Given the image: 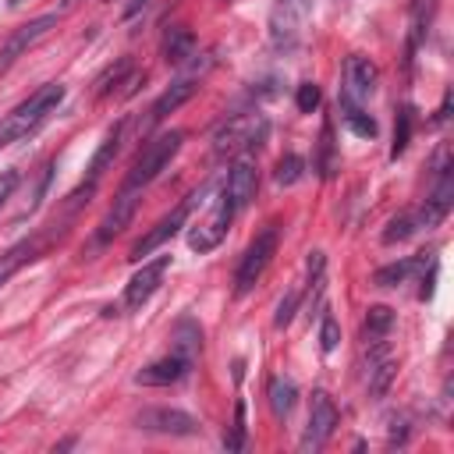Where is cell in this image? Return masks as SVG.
<instances>
[{
  "instance_id": "cell-1",
  "label": "cell",
  "mask_w": 454,
  "mask_h": 454,
  "mask_svg": "<svg viewBox=\"0 0 454 454\" xmlns=\"http://www.w3.org/2000/svg\"><path fill=\"white\" fill-rule=\"evenodd\" d=\"M60 99H64V85H60V82H46V85H39L28 99H21V103L7 114V121L0 124V149L11 145V142H18V138H28V135L60 106Z\"/></svg>"
},
{
  "instance_id": "cell-2",
  "label": "cell",
  "mask_w": 454,
  "mask_h": 454,
  "mask_svg": "<svg viewBox=\"0 0 454 454\" xmlns=\"http://www.w3.org/2000/svg\"><path fill=\"white\" fill-rule=\"evenodd\" d=\"M181 142H184V131H163V135H156L153 142H145V149L138 153V160L131 163V170H128V177H124V184L121 188H145L149 181H156L160 177V170L177 156V149H181Z\"/></svg>"
},
{
  "instance_id": "cell-3",
  "label": "cell",
  "mask_w": 454,
  "mask_h": 454,
  "mask_svg": "<svg viewBox=\"0 0 454 454\" xmlns=\"http://www.w3.org/2000/svg\"><path fill=\"white\" fill-rule=\"evenodd\" d=\"M266 131H270V124L262 114H238L216 128L213 149H216V156H241V153L259 149Z\"/></svg>"
},
{
  "instance_id": "cell-4",
  "label": "cell",
  "mask_w": 454,
  "mask_h": 454,
  "mask_svg": "<svg viewBox=\"0 0 454 454\" xmlns=\"http://www.w3.org/2000/svg\"><path fill=\"white\" fill-rule=\"evenodd\" d=\"M277 238H280V231H277V223H270V227H262V231L252 238V245L245 248V255H241V262H238V270H234V294H238V298H245V294L259 284V277L266 273V266H270V259H273V252H277Z\"/></svg>"
},
{
  "instance_id": "cell-5",
  "label": "cell",
  "mask_w": 454,
  "mask_h": 454,
  "mask_svg": "<svg viewBox=\"0 0 454 454\" xmlns=\"http://www.w3.org/2000/svg\"><path fill=\"white\" fill-rule=\"evenodd\" d=\"M206 192H209V188H195V192H192V195H188L184 202H177V206H174V209H170V213H167L163 220H156V227H153V231H149L145 238H138V241L131 245L128 259H135V262H138L142 255H149L153 248H160L163 241H170V238H174V234H177V231L184 227L188 213H192V209H195V206L202 202V195H206Z\"/></svg>"
},
{
  "instance_id": "cell-6",
  "label": "cell",
  "mask_w": 454,
  "mask_h": 454,
  "mask_svg": "<svg viewBox=\"0 0 454 454\" xmlns=\"http://www.w3.org/2000/svg\"><path fill=\"white\" fill-rule=\"evenodd\" d=\"M138 195H142L138 188H121V192H117L114 206L106 209V216L99 220L96 234H92V241H89V248H85V259H92V252L106 248V245L131 223V216H135V209H138Z\"/></svg>"
},
{
  "instance_id": "cell-7",
  "label": "cell",
  "mask_w": 454,
  "mask_h": 454,
  "mask_svg": "<svg viewBox=\"0 0 454 454\" xmlns=\"http://www.w3.org/2000/svg\"><path fill=\"white\" fill-rule=\"evenodd\" d=\"M57 21H60V14L50 11V14H39V18L25 21L21 28H14V32L4 39V46H0V71H7V67H11L18 57H25L35 43H43V39L57 28Z\"/></svg>"
},
{
  "instance_id": "cell-8",
  "label": "cell",
  "mask_w": 454,
  "mask_h": 454,
  "mask_svg": "<svg viewBox=\"0 0 454 454\" xmlns=\"http://www.w3.org/2000/svg\"><path fill=\"white\" fill-rule=\"evenodd\" d=\"M312 0H277L270 11V39L277 50H291L301 39L305 28V14H309Z\"/></svg>"
},
{
  "instance_id": "cell-9",
  "label": "cell",
  "mask_w": 454,
  "mask_h": 454,
  "mask_svg": "<svg viewBox=\"0 0 454 454\" xmlns=\"http://www.w3.org/2000/svg\"><path fill=\"white\" fill-rule=\"evenodd\" d=\"M234 213H238L234 202H231V199L223 195V188H220V195H216L213 209L206 213V220H199V223L192 227V234H188V248H195V252H209V248H216V245L223 241V234H227Z\"/></svg>"
},
{
  "instance_id": "cell-10",
  "label": "cell",
  "mask_w": 454,
  "mask_h": 454,
  "mask_svg": "<svg viewBox=\"0 0 454 454\" xmlns=\"http://www.w3.org/2000/svg\"><path fill=\"white\" fill-rule=\"evenodd\" d=\"M337 404H333V397L326 394V390H316L312 394V408H309V422H305V433H301V450L309 454V450H319L330 436H333V429H337Z\"/></svg>"
},
{
  "instance_id": "cell-11",
  "label": "cell",
  "mask_w": 454,
  "mask_h": 454,
  "mask_svg": "<svg viewBox=\"0 0 454 454\" xmlns=\"http://www.w3.org/2000/svg\"><path fill=\"white\" fill-rule=\"evenodd\" d=\"M135 426L145 433H160V436H195L199 433V419L181 408H142L135 415Z\"/></svg>"
},
{
  "instance_id": "cell-12",
  "label": "cell",
  "mask_w": 454,
  "mask_h": 454,
  "mask_svg": "<svg viewBox=\"0 0 454 454\" xmlns=\"http://www.w3.org/2000/svg\"><path fill=\"white\" fill-rule=\"evenodd\" d=\"M255 188H259L255 156H252V153L234 156V163H231V170H227V181H223V195L234 202V209H245V206L255 199Z\"/></svg>"
},
{
  "instance_id": "cell-13",
  "label": "cell",
  "mask_w": 454,
  "mask_h": 454,
  "mask_svg": "<svg viewBox=\"0 0 454 454\" xmlns=\"http://www.w3.org/2000/svg\"><path fill=\"white\" fill-rule=\"evenodd\" d=\"M394 372H397V362L390 355V344L387 340H365V390L372 397H383L394 383Z\"/></svg>"
},
{
  "instance_id": "cell-14",
  "label": "cell",
  "mask_w": 454,
  "mask_h": 454,
  "mask_svg": "<svg viewBox=\"0 0 454 454\" xmlns=\"http://www.w3.org/2000/svg\"><path fill=\"white\" fill-rule=\"evenodd\" d=\"M167 270H170V255H156L153 262H142V270L128 280V287H124V309H142L153 294H156V287L163 284V277H167Z\"/></svg>"
},
{
  "instance_id": "cell-15",
  "label": "cell",
  "mask_w": 454,
  "mask_h": 454,
  "mask_svg": "<svg viewBox=\"0 0 454 454\" xmlns=\"http://www.w3.org/2000/svg\"><path fill=\"white\" fill-rule=\"evenodd\" d=\"M192 358H184L181 351H167L163 358H156V362H149L145 369H138L135 372V383H142V387H170V383H181L188 372H192Z\"/></svg>"
},
{
  "instance_id": "cell-16",
  "label": "cell",
  "mask_w": 454,
  "mask_h": 454,
  "mask_svg": "<svg viewBox=\"0 0 454 454\" xmlns=\"http://www.w3.org/2000/svg\"><path fill=\"white\" fill-rule=\"evenodd\" d=\"M376 85H380L376 64H372L369 57H362V53H351V57L344 60V92H340V96H348V99H355V103H365V99L376 92Z\"/></svg>"
},
{
  "instance_id": "cell-17",
  "label": "cell",
  "mask_w": 454,
  "mask_h": 454,
  "mask_svg": "<svg viewBox=\"0 0 454 454\" xmlns=\"http://www.w3.org/2000/svg\"><path fill=\"white\" fill-rule=\"evenodd\" d=\"M195 89H199V74H181L156 103H153V110H149V124H156V121H163L167 114H174L181 103H188L192 96H195Z\"/></svg>"
},
{
  "instance_id": "cell-18",
  "label": "cell",
  "mask_w": 454,
  "mask_h": 454,
  "mask_svg": "<svg viewBox=\"0 0 454 454\" xmlns=\"http://www.w3.org/2000/svg\"><path fill=\"white\" fill-rule=\"evenodd\" d=\"M121 131H124V121H117V124L103 135L99 149H96V153H92V160H89V174H85V181H82V184H89V188H96V184H99L103 170L114 163V156H117V149H121Z\"/></svg>"
},
{
  "instance_id": "cell-19",
  "label": "cell",
  "mask_w": 454,
  "mask_h": 454,
  "mask_svg": "<svg viewBox=\"0 0 454 454\" xmlns=\"http://www.w3.org/2000/svg\"><path fill=\"white\" fill-rule=\"evenodd\" d=\"M39 248H43V241H39V238H25V241L11 245V248L0 255V284H7V280H11L25 262L39 259Z\"/></svg>"
},
{
  "instance_id": "cell-20",
  "label": "cell",
  "mask_w": 454,
  "mask_h": 454,
  "mask_svg": "<svg viewBox=\"0 0 454 454\" xmlns=\"http://www.w3.org/2000/svg\"><path fill=\"white\" fill-rule=\"evenodd\" d=\"M188 57H195V35L184 25H170L163 32V60L167 64H184Z\"/></svg>"
},
{
  "instance_id": "cell-21",
  "label": "cell",
  "mask_w": 454,
  "mask_h": 454,
  "mask_svg": "<svg viewBox=\"0 0 454 454\" xmlns=\"http://www.w3.org/2000/svg\"><path fill=\"white\" fill-rule=\"evenodd\" d=\"M422 266H426V255L397 259V262H390V266H380V270L372 273V284H376V287H397V284H404L411 273H419Z\"/></svg>"
},
{
  "instance_id": "cell-22",
  "label": "cell",
  "mask_w": 454,
  "mask_h": 454,
  "mask_svg": "<svg viewBox=\"0 0 454 454\" xmlns=\"http://www.w3.org/2000/svg\"><path fill=\"white\" fill-rule=\"evenodd\" d=\"M433 14H436V0H415L411 4V21H408V53H415L426 35H429V25H433Z\"/></svg>"
},
{
  "instance_id": "cell-23",
  "label": "cell",
  "mask_w": 454,
  "mask_h": 454,
  "mask_svg": "<svg viewBox=\"0 0 454 454\" xmlns=\"http://www.w3.org/2000/svg\"><path fill=\"white\" fill-rule=\"evenodd\" d=\"M170 348L195 362L199 351H202V326H199L195 319H188V316L177 319V326H174V333H170Z\"/></svg>"
},
{
  "instance_id": "cell-24",
  "label": "cell",
  "mask_w": 454,
  "mask_h": 454,
  "mask_svg": "<svg viewBox=\"0 0 454 454\" xmlns=\"http://www.w3.org/2000/svg\"><path fill=\"white\" fill-rule=\"evenodd\" d=\"M426 223H422V213L419 209H404V213H397L390 223H387V231H383V245H397V241H408L411 234H419Z\"/></svg>"
},
{
  "instance_id": "cell-25",
  "label": "cell",
  "mask_w": 454,
  "mask_h": 454,
  "mask_svg": "<svg viewBox=\"0 0 454 454\" xmlns=\"http://www.w3.org/2000/svg\"><path fill=\"white\" fill-rule=\"evenodd\" d=\"M340 121H344L358 138H376V121L362 110V103H355V99H348V96H340Z\"/></svg>"
},
{
  "instance_id": "cell-26",
  "label": "cell",
  "mask_w": 454,
  "mask_h": 454,
  "mask_svg": "<svg viewBox=\"0 0 454 454\" xmlns=\"http://www.w3.org/2000/svg\"><path fill=\"white\" fill-rule=\"evenodd\" d=\"M394 330V312L387 305H369L362 319V337L365 340H387Z\"/></svg>"
},
{
  "instance_id": "cell-27",
  "label": "cell",
  "mask_w": 454,
  "mask_h": 454,
  "mask_svg": "<svg viewBox=\"0 0 454 454\" xmlns=\"http://www.w3.org/2000/svg\"><path fill=\"white\" fill-rule=\"evenodd\" d=\"M294 397H298V387H294L287 376H273V380H270V408H273L277 419H287V415H291Z\"/></svg>"
},
{
  "instance_id": "cell-28",
  "label": "cell",
  "mask_w": 454,
  "mask_h": 454,
  "mask_svg": "<svg viewBox=\"0 0 454 454\" xmlns=\"http://www.w3.org/2000/svg\"><path fill=\"white\" fill-rule=\"evenodd\" d=\"M131 71V57H121L117 64H110L99 78H96V96L103 99V96H110V92H117V85H124V74Z\"/></svg>"
},
{
  "instance_id": "cell-29",
  "label": "cell",
  "mask_w": 454,
  "mask_h": 454,
  "mask_svg": "<svg viewBox=\"0 0 454 454\" xmlns=\"http://www.w3.org/2000/svg\"><path fill=\"white\" fill-rule=\"evenodd\" d=\"M411 106H401L397 110V124H394V145H390V160H397L404 149H408V138H411Z\"/></svg>"
},
{
  "instance_id": "cell-30",
  "label": "cell",
  "mask_w": 454,
  "mask_h": 454,
  "mask_svg": "<svg viewBox=\"0 0 454 454\" xmlns=\"http://www.w3.org/2000/svg\"><path fill=\"white\" fill-rule=\"evenodd\" d=\"M301 174H305V160L298 153H287L277 160V170H273L277 184H294V181H301Z\"/></svg>"
},
{
  "instance_id": "cell-31",
  "label": "cell",
  "mask_w": 454,
  "mask_h": 454,
  "mask_svg": "<svg viewBox=\"0 0 454 454\" xmlns=\"http://www.w3.org/2000/svg\"><path fill=\"white\" fill-rule=\"evenodd\" d=\"M319 99H323V96H319V85H316V82H301L298 92H294V103H298L301 114H312V110L319 106Z\"/></svg>"
},
{
  "instance_id": "cell-32",
  "label": "cell",
  "mask_w": 454,
  "mask_h": 454,
  "mask_svg": "<svg viewBox=\"0 0 454 454\" xmlns=\"http://www.w3.org/2000/svg\"><path fill=\"white\" fill-rule=\"evenodd\" d=\"M223 447L227 450H241L245 447V404L241 401L234 408V426H231V436H223Z\"/></svg>"
},
{
  "instance_id": "cell-33",
  "label": "cell",
  "mask_w": 454,
  "mask_h": 454,
  "mask_svg": "<svg viewBox=\"0 0 454 454\" xmlns=\"http://www.w3.org/2000/svg\"><path fill=\"white\" fill-rule=\"evenodd\" d=\"M298 301H301V287H291V291H287V298H280L273 323H277V326H287V323H291V316H294V309H298Z\"/></svg>"
},
{
  "instance_id": "cell-34",
  "label": "cell",
  "mask_w": 454,
  "mask_h": 454,
  "mask_svg": "<svg viewBox=\"0 0 454 454\" xmlns=\"http://www.w3.org/2000/svg\"><path fill=\"white\" fill-rule=\"evenodd\" d=\"M337 340H340V326H337V319L326 312V316H323V323H319V348L330 355V351L337 348Z\"/></svg>"
},
{
  "instance_id": "cell-35",
  "label": "cell",
  "mask_w": 454,
  "mask_h": 454,
  "mask_svg": "<svg viewBox=\"0 0 454 454\" xmlns=\"http://www.w3.org/2000/svg\"><path fill=\"white\" fill-rule=\"evenodd\" d=\"M14 188H18V170H4V174H0V209H4V202L11 199Z\"/></svg>"
},
{
  "instance_id": "cell-36",
  "label": "cell",
  "mask_w": 454,
  "mask_h": 454,
  "mask_svg": "<svg viewBox=\"0 0 454 454\" xmlns=\"http://www.w3.org/2000/svg\"><path fill=\"white\" fill-rule=\"evenodd\" d=\"M121 4H124V18H131V14H138L149 0H121Z\"/></svg>"
},
{
  "instance_id": "cell-37",
  "label": "cell",
  "mask_w": 454,
  "mask_h": 454,
  "mask_svg": "<svg viewBox=\"0 0 454 454\" xmlns=\"http://www.w3.org/2000/svg\"><path fill=\"white\" fill-rule=\"evenodd\" d=\"M7 4H11V7H18V4H21V0H7Z\"/></svg>"
}]
</instances>
